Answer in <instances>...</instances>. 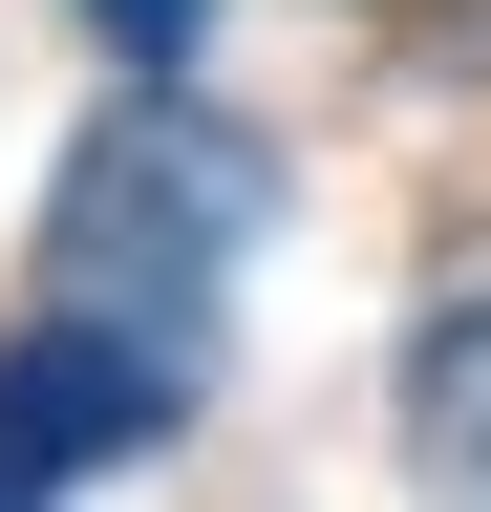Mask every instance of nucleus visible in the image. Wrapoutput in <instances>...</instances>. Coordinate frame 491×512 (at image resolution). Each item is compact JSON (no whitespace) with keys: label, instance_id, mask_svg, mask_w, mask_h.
I'll use <instances>...</instances> for the list:
<instances>
[{"label":"nucleus","instance_id":"nucleus-4","mask_svg":"<svg viewBox=\"0 0 491 512\" xmlns=\"http://www.w3.org/2000/svg\"><path fill=\"white\" fill-rule=\"evenodd\" d=\"M86 43H107V64H193V43H214V0H86Z\"/></svg>","mask_w":491,"mask_h":512},{"label":"nucleus","instance_id":"nucleus-2","mask_svg":"<svg viewBox=\"0 0 491 512\" xmlns=\"http://www.w3.org/2000/svg\"><path fill=\"white\" fill-rule=\"evenodd\" d=\"M171 427H193V342H129V320H86V299H43L22 342H0V512L129 470Z\"/></svg>","mask_w":491,"mask_h":512},{"label":"nucleus","instance_id":"nucleus-3","mask_svg":"<svg viewBox=\"0 0 491 512\" xmlns=\"http://www.w3.org/2000/svg\"><path fill=\"white\" fill-rule=\"evenodd\" d=\"M406 470L491 512V278H470V299H449V320L406 342Z\"/></svg>","mask_w":491,"mask_h":512},{"label":"nucleus","instance_id":"nucleus-1","mask_svg":"<svg viewBox=\"0 0 491 512\" xmlns=\"http://www.w3.org/2000/svg\"><path fill=\"white\" fill-rule=\"evenodd\" d=\"M257 235H278V150L235 107H193V64H129V107H107L65 150V192H43V299L129 320V342H193Z\"/></svg>","mask_w":491,"mask_h":512},{"label":"nucleus","instance_id":"nucleus-5","mask_svg":"<svg viewBox=\"0 0 491 512\" xmlns=\"http://www.w3.org/2000/svg\"><path fill=\"white\" fill-rule=\"evenodd\" d=\"M363 22H491V0H363Z\"/></svg>","mask_w":491,"mask_h":512}]
</instances>
